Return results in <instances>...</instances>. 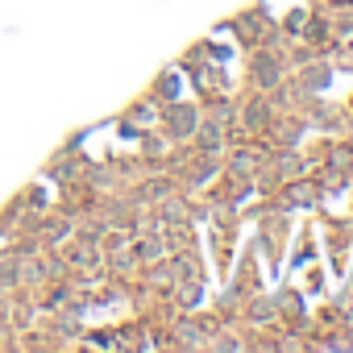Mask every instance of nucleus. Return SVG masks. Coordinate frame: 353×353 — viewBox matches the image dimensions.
Masks as SVG:
<instances>
[]
</instances>
